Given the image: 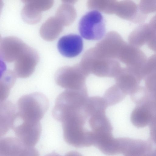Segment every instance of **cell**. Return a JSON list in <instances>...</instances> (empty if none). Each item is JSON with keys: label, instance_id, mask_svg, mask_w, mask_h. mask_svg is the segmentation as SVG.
<instances>
[{"label": "cell", "instance_id": "3", "mask_svg": "<svg viewBox=\"0 0 156 156\" xmlns=\"http://www.w3.org/2000/svg\"><path fill=\"white\" fill-rule=\"evenodd\" d=\"M78 29L81 36L86 40H100L105 33V20L99 11L96 10L90 11L80 19Z\"/></svg>", "mask_w": 156, "mask_h": 156}, {"label": "cell", "instance_id": "30", "mask_svg": "<svg viewBox=\"0 0 156 156\" xmlns=\"http://www.w3.org/2000/svg\"><path fill=\"white\" fill-rule=\"evenodd\" d=\"M148 156H156V147L152 150Z\"/></svg>", "mask_w": 156, "mask_h": 156}, {"label": "cell", "instance_id": "22", "mask_svg": "<svg viewBox=\"0 0 156 156\" xmlns=\"http://www.w3.org/2000/svg\"><path fill=\"white\" fill-rule=\"evenodd\" d=\"M156 73V53L147 59L141 69L143 79L151 74Z\"/></svg>", "mask_w": 156, "mask_h": 156}, {"label": "cell", "instance_id": "29", "mask_svg": "<svg viewBox=\"0 0 156 156\" xmlns=\"http://www.w3.org/2000/svg\"><path fill=\"white\" fill-rule=\"evenodd\" d=\"M64 156H83L79 152L76 151H69L66 153Z\"/></svg>", "mask_w": 156, "mask_h": 156}, {"label": "cell", "instance_id": "1", "mask_svg": "<svg viewBox=\"0 0 156 156\" xmlns=\"http://www.w3.org/2000/svg\"><path fill=\"white\" fill-rule=\"evenodd\" d=\"M85 90H66L57 97L52 115L56 120L61 122L65 118L83 111L87 98Z\"/></svg>", "mask_w": 156, "mask_h": 156}, {"label": "cell", "instance_id": "2", "mask_svg": "<svg viewBox=\"0 0 156 156\" xmlns=\"http://www.w3.org/2000/svg\"><path fill=\"white\" fill-rule=\"evenodd\" d=\"M48 107V98L41 93L35 92L24 95L17 102V118L22 121L40 122Z\"/></svg>", "mask_w": 156, "mask_h": 156}, {"label": "cell", "instance_id": "15", "mask_svg": "<svg viewBox=\"0 0 156 156\" xmlns=\"http://www.w3.org/2000/svg\"><path fill=\"white\" fill-rule=\"evenodd\" d=\"M156 33L149 23L141 24L131 33L129 41L131 45L139 48L147 43Z\"/></svg>", "mask_w": 156, "mask_h": 156}, {"label": "cell", "instance_id": "23", "mask_svg": "<svg viewBox=\"0 0 156 156\" xmlns=\"http://www.w3.org/2000/svg\"><path fill=\"white\" fill-rule=\"evenodd\" d=\"M69 7L66 4H62L57 9L55 16L61 22L63 25H66L70 22Z\"/></svg>", "mask_w": 156, "mask_h": 156}, {"label": "cell", "instance_id": "17", "mask_svg": "<svg viewBox=\"0 0 156 156\" xmlns=\"http://www.w3.org/2000/svg\"><path fill=\"white\" fill-rule=\"evenodd\" d=\"M89 123L92 131L94 133H112V126L105 113L97 114L90 116Z\"/></svg>", "mask_w": 156, "mask_h": 156}, {"label": "cell", "instance_id": "27", "mask_svg": "<svg viewBox=\"0 0 156 156\" xmlns=\"http://www.w3.org/2000/svg\"><path fill=\"white\" fill-rule=\"evenodd\" d=\"M147 44L149 49L156 53V33Z\"/></svg>", "mask_w": 156, "mask_h": 156}, {"label": "cell", "instance_id": "7", "mask_svg": "<svg viewBox=\"0 0 156 156\" xmlns=\"http://www.w3.org/2000/svg\"><path fill=\"white\" fill-rule=\"evenodd\" d=\"M120 153L125 156H148L153 150L149 141L128 137L117 138Z\"/></svg>", "mask_w": 156, "mask_h": 156}, {"label": "cell", "instance_id": "12", "mask_svg": "<svg viewBox=\"0 0 156 156\" xmlns=\"http://www.w3.org/2000/svg\"><path fill=\"white\" fill-rule=\"evenodd\" d=\"M16 108L11 102L3 101L0 105V136L5 135L14 126L17 118Z\"/></svg>", "mask_w": 156, "mask_h": 156}, {"label": "cell", "instance_id": "20", "mask_svg": "<svg viewBox=\"0 0 156 156\" xmlns=\"http://www.w3.org/2000/svg\"><path fill=\"white\" fill-rule=\"evenodd\" d=\"M16 76L14 71L9 69L3 73L0 81V101L8 97L10 89L15 82Z\"/></svg>", "mask_w": 156, "mask_h": 156}, {"label": "cell", "instance_id": "10", "mask_svg": "<svg viewBox=\"0 0 156 156\" xmlns=\"http://www.w3.org/2000/svg\"><path fill=\"white\" fill-rule=\"evenodd\" d=\"M83 45L82 37L76 34L63 36L59 39L57 43V48L60 54L69 58L79 55L83 50Z\"/></svg>", "mask_w": 156, "mask_h": 156}, {"label": "cell", "instance_id": "14", "mask_svg": "<svg viewBox=\"0 0 156 156\" xmlns=\"http://www.w3.org/2000/svg\"><path fill=\"white\" fill-rule=\"evenodd\" d=\"M154 115L150 103L136 105L131 113L130 120L135 127L143 128L149 124Z\"/></svg>", "mask_w": 156, "mask_h": 156}, {"label": "cell", "instance_id": "25", "mask_svg": "<svg viewBox=\"0 0 156 156\" xmlns=\"http://www.w3.org/2000/svg\"><path fill=\"white\" fill-rule=\"evenodd\" d=\"M138 5L140 10L144 14L156 12V0H141Z\"/></svg>", "mask_w": 156, "mask_h": 156}, {"label": "cell", "instance_id": "11", "mask_svg": "<svg viewBox=\"0 0 156 156\" xmlns=\"http://www.w3.org/2000/svg\"><path fill=\"white\" fill-rule=\"evenodd\" d=\"M115 78V84L126 95L133 94L140 86L142 80L127 67L122 69Z\"/></svg>", "mask_w": 156, "mask_h": 156}, {"label": "cell", "instance_id": "26", "mask_svg": "<svg viewBox=\"0 0 156 156\" xmlns=\"http://www.w3.org/2000/svg\"><path fill=\"white\" fill-rule=\"evenodd\" d=\"M149 125L151 139L156 144V115L152 117Z\"/></svg>", "mask_w": 156, "mask_h": 156}, {"label": "cell", "instance_id": "13", "mask_svg": "<svg viewBox=\"0 0 156 156\" xmlns=\"http://www.w3.org/2000/svg\"><path fill=\"white\" fill-rule=\"evenodd\" d=\"M93 145L104 154L113 156L119 154L117 138L112 133H96L92 132Z\"/></svg>", "mask_w": 156, "mask_h": 156}, {"label": "cell", "instance_id": "4", "mask_svg": "<svg viewBox=\"0 0 156 156\" xmlns=\"http://www.w3.org/2000/svg\"><path fill=\"white\" fill-rule=\"evenodd\" d=\"M62 124L63 138L67 143L76 147L93 145L92 132L84 129V124L75 120H67Z\"/></svg>", "mask_w": 156, "mask_h": 156}, {"label": "cell", "instance_id": "5", "mask_svg": "<svg viewBox=\"0 0 156 156\" xmlns=\"http://www.w3.org/2000/svg\"><path fill=\"white\" fill-rule=\"evenodd\" d=\"M88 74L83 69L65 66L58 69L55 73L56 83L66 90H78L86 87L85 80Z\"/></svg>", "mask_w": 156, "mask_h": 156}, {"label": "cell", "instance_id": "24", "mask_svg": "<svg viewBox=\"0 0 156 156\" xmlns=\"http://www.w3.org/2000/svg\"><path fill=\"white\" fill-rule=\"evenodd\" d=\"M144 80L145 87L152 97L156 100V73L148 75Z\"/></svg>", "mask_w": 156, "mask_h": 156}, {"label": "cell", "instance_id": "21", "mask_svg": "<svg viewBox=\"0 0 156 156\" xmlns=\"http://www.w3.org/2000/svg\"><path fill=\"white\" fill-rule=\"evenodd\" d=\"M126 96L115 84L106 90L103 98L108 105L111 106L120 102Z\"/></svg>", "mask_w": 156, "mask_h": 156}, {"label": "cell", "instance_id": "16", "mask_svg": "<svg viewBox=\"0 0 156 156\" xmlns=\"http://www.w3.org/2000/svg\"><path fill=\"white\" fill-rule=\"evenodd\" d=\"M62 24L55 16L49 18L41 26V37L47 41H52L57 38L63 29Z\"/></svg>", "mask_w": 156, "mask_h": 156}, {"label": "cell", "instance_id": "19", "mask_svg": "<svg viewBox=\"0 0 156 156\" xmlns=\"http://www.w3.org/2000/svg\"><path fill=\"white\" fill-rule=\"evenodd\" d=\"M108 106L103 98L94 96L88 98L85 106V110L87 116L105 113Z\"/></svg>", "mask_w": 156, "mask_h": 156}, {"label": "cell", "instance_id": "6", "mask_svg": "<svg viewBox=\"0 0 156 156\" xmlns=\"http://www.w3.org/2000/svg\"><path fill=\"white\" fill-rule=\"evenodd\" d=\"M39 60L37 52L28 46L15 61L14 72L16 76L20 78L30 76L34 72Z\"/></svg>", "mask_w": 156, "mask_h": 156}, {"label": "cell", "instance_id": "18", "mask_svg": "<svg viewBox=\"0 0 156 156\" xmlns=\"http://www.w3.org/2000/svg\"><path fill=\"white\" fill-rule=\"evenodd\" d=\"M25 5L21 12L22 19L27 23L34 24L39 23L42 18L41 10L29 0H22Z\"/></svg>", "mask_w": 156, "mask_h": 156}, {"label": "cell", "instance_id": "28", "mask_svg": "<svg viewBox=\"0 0 156 156\" xmlns=\"http://www.w3.org/2000/svg\"><path fill=\"white\" fill-rule=\"evenodd\" d=\"M149 24L153 30L156 32V14L151 19Z\"/></svg>", "mask_w": 156, "mask_h": 156}, {"label": "cell", "instance_id": "9", "mask_svg": "<svg viewBox=\"0 0 156 156\" xmlns=\"http://www.w3.org/2000/svg\"><path fill=\"white\" fill-rule=\"evenodd\" d=\"M17 138L25 145L34 147L38 142L41 131L40 122L22 121L12 129Z\"/></svg>", "mask_w": 156, "mask_h": 156}, {"label": "cell", "instance_id": "8", "mask_svg": "<svg viewBox=\"0 0 156 156\" xmlns=\"http://www.w3.org/2000/svg\"><path fill=\"white\" fill-rule=\"evenodd\" d=\"M28 46L21 40L15 37L2 38L0 42L1 58L7 63L15 62Z\"/></svg>", "mask_w": 156, "mask_h": 156}]
</instances>
